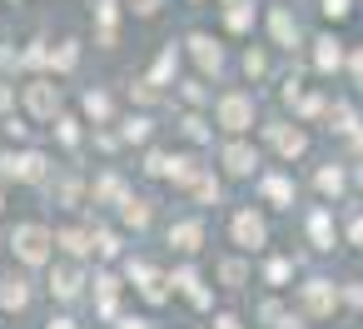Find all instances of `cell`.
<instances>
[{"label":"cell","mask_w":363,"mask_h":329,"mask_svg":"<svg viewBox=\"0 0 363 329\" xmlns=\"http://www.w3.org/2000/svg\"><path fill=\"white\" fill-rule=\"evenodd\" d=\"M209 120H214L219 135H254V125H264L259 120V95L249 85H224V90H214Z\"/></svg>","instance_id":"obj_1"},{"label":"cell","mask_w":363,"mask_h":329,"mask_svg":"<svg viewBox=\"0 0 363 329\" xmlns=\"http://www.w3.org/2000/svg\"><path fill=\"white\" fill-rule=\"evenodd\" d=\"M6 244H11V259L21 269H45L55 259V225H45V220H16L11 234H6Z\"/></svg>","instance_id":"obj_2"},{"label":"cell","mask_w":363,"mask_h":329,"mask_svg":"<svg viewBox=\"0 0 363 329\" xmlns=\"http://www.w3.org/2000/svg\"><path fill=\"white\" fill-rule=\"evenodd\" d=\"M55 155L40 145H6L0 150V185H50Z\"/></svg>","instance_id":"obj_3"},{"label":"cell","mask_w":363,"mask_h":329,"mask_svg":"<svg viewBox=\"0 0 363 329\" xmlns=\"http://www.w3.org/2000/svg\"><path fill=\"white\" fill-rule=\"evenodd\" d=\"M229 244L249 259H259L269 244H274V225H269V210L264 205H234L229 210Z\"/></svg>","instance_id":"obj_4"},{"label":"cell","mask_w":363,"mask_h":329,"mask_svg":"<svg viewBox=\"0 0 363 329\" xmlns=\"http://www.w3.org/2000/svg\"><path fill=\"white\" fill-rule=\"evenodd\" d=\"M179 50H184V60L194 65V75H204V80H224L229 65H234L224 36H214V31H189V36L179 41Z\"/></svg>","instance_id":"obj_5"},{"label":"cell","mask_w":363,"mask_h":329,"mask_svg":"<svg viewBox=\"0 0 363 329\" xmlns=\"http://www.w3.org/2000/svg\"><path fill=\"white\" fill-rule=\"evenodd\" d=\"M60 110H65V90L55 75H26L21 80V115L30 125H50Z\"/></svg>","instance_id":"obj_6"},{"label":"cell","mask_w":363,"mask_h":329,"mask_svg":"<svg viewBox=\"0 0 363 329\" xmlns=\"http://www.w3.org/2000/svg\"><path fill=\"white\" fill-rule=\"evenodd\" d=\"M259 135H264V155H274L279 165H294V160H303L308 155V130H303V120H289V115H274V120H264L259 125Z\"/></svg>","instance_id":"obj_7"},{"label":"cell","mask_w":363,"mask_h":329,"mask_svg":"<svg viewBox=\"0 0 363 329\" xmlns=\"http://www.w3.org/2000/svg\"><path fill=\"white\" fill-rule=\"evenodd\" d=\"M214 170L224 180H259L264 170V145H254V135H224L219 150H214Z\"/></svg>","instance_id":"obj_8"},{"label":"cell","mask_w":363,"mask_h":329,"mask_svg":"<svg viewBox=\"0 0 363 329\" xmlns=\"http://www.w3.org/2000/svg\"><path fill=\"white\" fill-rule=\"evenodd\" d=\"M264 45L269 50H284V55H294V50H303L308 45V36H303V21L294 16V6H284V0H274V6H264Z\"/></svg>","instance_id":"obj_9"},{"label":"cell","mask_w":363,"mask_h":329,"mask_svg":"<svg viewBox=\"0 0 363 329\" xmlns=\"http://www.w3.org/2000/svg\"><path fill=\"white\" fill-rule=\"evenodd\" d=\"M45 289H50V299L55 304H80L85 294H90V264H80V259H50L45 264Z\"/></svg>","instance_id":"obj_10"},{"label":"cell","mask_w":363,"mask_h":329,"mask_svg":"<svg viewBox=\"0 0 363 329\" xmlns=\"http://www.w3.org/2000/svg\"><path fill=\"white\" fill-rule=\"evenodd\" d=\"M294 309L303 314V319H333V309L343 304V284L338 279H328V274H308L303 284H294Z\"/></svg>","instance_id":"obj_11"},{"label":"cell","mask_w":363,"mask_h":329,"mask_svg":"<svg viewBox=\"0 0 363 329\" xmlns=\"http://www.w3.org/2000/svg\"><path fill=\"white\" fill-rule=\"evenodd\" d=\"M303 55H308V70H313L318 80H333V75H343V65H348V41H343L338 31H318V36H308Z\"/></svg>","instance_id":"obj_12"},{"label":"cell","mask_w":363,"mask_h":329,"mask_svg":"<svg viewBox=\"0 0 363 329\" xmlns=\"http://www.w3.org/2000/svg\"><path fill=\"white\" fill-rule=\"evenodd\" d=\"M254 195H259L264 210H294L298 205V180H294L289 165H274V170L264 165L259 180H254Z\"/></svg>","instance_id":"obj_13"},{"label":"cell","mask_w":363,"mask_h":329,"mask_svg":"<svg viewBox=\"0 0 363 329\" xmlns=\"http://www.w3.org/2000/svg\"><path fill=\"white\" fill-rule=\"evenodd\" d=\"M169 289H174L179 299H189L194 309L214 314V284L199 274V264H194V259H174V269H169Z\"/></svg>","instance_id":"obj_14"},{"label":"cell","mask_w":363,"mask_h":329,"mask_svg":"<svg viewBox=\"0 0 363 329\" xmlns=\"http://www.w3.org/2000/svg\"><path fill=\"white\" fill-rule=\"evenodd\" d=\"M204 239H209L204 215H179V220H169V230H164V244H169L174 259H199V254H204Z\"/></svg>","instance_id":"obj_15"},{"label":"cell","mask_w":363,"mask_h":329,"mask_svg":"<svg viewBox=\"0 0 363 329\" xmlns=\"http://www.w3.org/2000/svg\"><path fill=\"white\" fill-rule=\"evenodd\" d=\"M35 304V284H30V274L26 269H0V314H26Z\"/></svg>","instance_id":"obj_16"},{"label":"cell","mask_w":363,"mask_h":329,"mask_svg":"<svg viewBox=\"0 0 363 329\" xmlns=\"http://www.w3.org/2000/svg\"><path fill=\"white\" fill-rule=\"evenodd\" d=\"M214 11H219L224 36H249V31L259 26V16H264L259 0H214Z\"/></svg>","instance_id":"obj_17"},{"label":"cell","mask_w":363,"mask_h":329,"mask_svg":"<svg viewBox=\"0 0 363 329\" xmlns=\"http://www.w3.org/2000/svg\"><path fill=\"white\" fill-rule=\"evenodd\" d=\"M254 274H259V284H264V289L284 294V289L294 284V274H298V259H294V254H274V249H264V254H259V264H254Z\"/></svg>","instance_id":"obj_18"},{"label":"cell","mask_w":363,"mask_h":329,"mask_svg":"<svg viewBox=\"0 0 363 329\" xmlns=\"http://www.w3.org/2000/svg\"><path fill=\"white\" fill-rule=\"evenodd\" d=\"M90 130H100V125H115L120 120V105H115V95L105 90V85H90L85 95H80V110H75Z\"/></svg>","instance_id":"obj_19"},{"label":"cell","mask_w":363,"mask_h":329,"mask_svg":"<svg viewBox=\"0 0 363 329\" xmlns=\"http://www.w3.org/2000/svg\"><path fill=\"white\" fill-rule=\"evenodd\" d=\"M130 284H120V274L110 269V264H100L95 274H90V299H95V309L105 314V319H115L120 314V294H125Z\"/></svg>","instance_id":"obj_20"},{"label":"cell","mask_w":363,"mask_h":329,"mask_svg":"<svg viewBox=\"0 0 363 329\" xmlns=\"http://www.w3.org/2000/svg\"><path fill=\"white\" fill-rule=\"evenodd\" d=\"M303 234H308V244H313L318 254H328V249L338 244V220H333V205H313V210L303 215Z\"/></svg>","instance_id":"obj_21"},{"label":"cell","mask_w":363,"mask_h":329,"mask_svg":"<svg viewBox=\"0 0 363 329\" xmlns=\"http://www.w3.org/2000/svg\"><path fill=\"white\" fill-rule=\"evenodd\" d=\"M254 319H259L264 329H303V314H298L289 299H279L274 289H269V294L254 304Z\"/></svg>","instance_id":"obj_22"},{"label":"cell","mask_w":363,"mask_h":329,"mask_svg":"<svg viewBox=\"0 0 363 329\" xmlns=\"http://www.w3.org/2000/svg\"><path fill=\"white\" fill-rule=\"evenodd\" d=\"M55 254H60V259H80V264H90V259H95L90 225H55Z\"/></svg>","instance_id":"obj_23"},{"label":"cell","mask_w":363,"mask_h":329,"mask_svg":"<svg viewBox=\"0 0 363 329\" xmlns=\"http://www.w3.org/2000/svg\"><path fill=\"white\" fill-rule=\"evenodd\" d=\"M214 279H219V289H229V294H239V289H249L254 284V259L249 254H224V259H214Z\"/></svg>","instance_id":"obj_24"},{"label":"cell","mask_w":363,"mask_h":329,"mask_svg":"<svg viewBox=\"0 0 363 329\" xmlns=\"http://www.w3.org/2000/svg\"><path fill=\"white\" fill-rule=\"evenodd\" d=\"M348 190H353V185H348V165L328 160V165H318V170H313V195H318L323 205H338Z\"/></svg>","instance_id":"obj_25"},{"label":"cell","mask_w":363,"mask_h":329,"mask_svg":"<svg viewBox=\"0 0 363 329\" xmlns=\"http://www.w3.org/2000/svg\"><path fill=\"white\" fill-rule=\"evenodd\" d=\"M115 220H120L125 230L145 234V230L155 225V200H150V195H135V190H130V195H125V200L115 205Z\"/></svg>","instance_id":"obj_26"},{"label":"cell","mask_w":363,"mask_h":329,"mask_svg":"<svg viewBox=\"0 0 363 329\" xmlns=\"http://www.w3.org/2000/svg\"><path fill=\"white\" fill-rule=\"evenodd\" d=\"M80 55H85V45H80L75 36H65V41H50V60H45V75H55V80L75 75Z\"/></svg>","instance_id":"obj_27"},{"label":"cell","mask_w":363,"mask_h":329,"mask_svg":"<svg viewBox=\"0 0 363 329\" xmlns=\"http://www.w3.org/2000/svg\"><path fill=\"white\" fill-rule=\"evenodd\" d=\"M169 95H174L184 110H209V105H214V85H209L204 75H179Z\"/></svg>","instance_id":"obj_28"},{"label":"cell","mask_w":363,"mask_h":329,"mask_svg":"<svg viewBox=\"0 0 363 329\" xmlns=\"http://www.w3.org/2000/svg\"><path fill=\"white\" fill-rule=\"evenodd\" d=\"M194 205H224V175L214 170V165H199V175L189 180V190H184Z\"/></svg>","instance_id":"obj_29"},{"label":"cell","mask_w":363,"mask_h":329,"mask_svg":"<svg viewBox=\"0 0 363 329\" xmlns=\"http://www.w3.org/2000/svg\"><path fill=\"white\" fill-rule=\"evenodd\" d=\"M115 125H120V130H115L120 145H150V140H155V115H150V110H130V115H120Z\"/></svg>","instance_id":"obj_30"},{"label":"cell","mask_w":363,"mask_h":329,"mask_svg":"<svg viewBox=\"0 0 363 329\" xmlns=\"http://www.w3.org/2000/svg\"><path fill=\"white\" fill-rule=\"evenodd\" d=\"M179 140L184 145H214V120H209V110H179Z\"/></svg>","instance_id":"obj_31"},{"label":"cell","mask_w":363,"mask_h":329,"mask_svg":"<svg viewBox=\"0 0 363 329\" xmlns=\"http://www.w3.org/2000/svg\"><path fill=\"white\" fill-rule=\"evenodd\" d=\"M90 244H95V264L125 259V234H120L115 225H90Z\"/></svg>","instance_id":"obj_32"},{"label":"cell","mask_w":363,"mask_h":329,"mask_svg":"<svg viewBox=\"0 0 363 329\" xmlns=\"http://www.w3.org/2000/svg\"><path fill=\"white\" fill-rule=\"evenodd\" d=\"M50 135H55L60 150H80V145H85V120H80L75 110H60V115L50 120Z\"/></svg>","instance_id":"obj_33"},{"label":"cell","mask_w":363,"mask_h":329,"mask_svg":"<svg viewBox=\"0 0 363 329\" xmlns=\"http://www.w3.org/2000/svg\"><path fill=\"white\" fill-rule=\"evenodd\" d=\"M239 70H244V80L264 85V80L274 75V55H269V45H244V55H239Z\"/></svg>","instance_id":"obj_34"},{"label":"cell","mask_w":363,"mask_h":329,"mask_svg":"<svg viewBox=\"0 0 363 329\" xmlns=\"http://www.w3.org/2000/svg\"><path fill=\"white\" fill-rule=\"evenodd\" d=\"M125 195H130V185H125V175H115V170H100L95 185H90V200H95V205H110V210H115Z\"/></svg>","instance_id":"obj_35"},{"label":"cell","mask_w":363,"mask_h":329,"mask_svg":"<svg viewBox=\"0 0 363 329\" xmlns=\"http://www.w3.org/2000/svg\"><path fill=\"white\" fill-rule=\"evenodd\" d=\"M323 120H328V130H333V135H348V130L358 125V110H353L348 100H333V95H328V110H323Z\"/></svg>","instance_id":"obj_36"},{"label":"cell","mask_w":363,"mask_h":329,"mask_svg":"<svg viewBox=\"0 0 363 329\" xmlns=\"http://www.w3.org/2000/svg\"><path fill=\"white\" fill-rule=\"evenodd\" d=\"M0 135H6V145H35L30 135H35V125L21 115V110H11L6 120H0Z\"/></svg>","instance_id":"obj_37"},{"label":"cell","mask_w":363,"mask_h":329,"mask_svg":"<svg viewBox=\"0 0 363 329\" xmlns=\"http://www.w3.org/2000/svg\"><path fill=\"white\" fill-rule=\"evenodd\" d=\"M164 95H169V90H160V85H155L150 75H140V80H130V105H135V100H140V105H160Z\"/></svg>","instance_id":"obj_38"},{"label":"cell","mask_w":363,"mask_h":329,"mask_svg":"<svg viewBox=\"0 0 363 329\" xmlns=\"http://www.w3.org/2000/svg\"><path fill=\"white\" fill-rule=\"evenodd\" d=\"M318 16H323L328 26H343V21L353 16V0H318Z\"/></svg>","instance_id":"obj_39"},{"label":"cell","mask_w":363,"mask_h":329,"mask_svg":"<svg viewBox=\"0 0 363 329\" xmlns=\"http://www.w3.org/2000/svg\"><path fill=\"white\" fill-rule=\"evenodd\" d=\"M11 110H21V85L11 75H0V120H6Z\"/></svg>","instance_id":"obj_40"},{"label":"cell","mask_w":363,"mask_h":329,"mask_svg":"<svg viewBox=\"0 0 363 329\" xmlns=\"http://www.w3.org/2000/svg\"><path fill=\"white\" fill-rule=\"evenodd\" d=\"M343 75L363 90V41H358V45H348V65H343Z\"/></svg>","instance_id":"obj_41"},{"label":"cell","mask_w":363,"mask_h":329,"mask_svg":"<svg viewBox=\"0 0 363 329\" xmlns=\"http://www.w3.org/2000/svg\"><path fill=\"white\" fill-rule=\"evenodd\" d=\"M338 239H343V244H363V205H358V210H353V220L338 230Z\"/></svg>","instance_id":"obj_42"},{"label":"cell","mask_w":363,"mask_h":329,"mask_svg":"<svg viewBox=\"0 0 363 329\" xmlns=\"http://www.w3.org/2000/svg\"><path fill=\"white\" fill-rule=\"evenodd\" d=\"M209 329H244V314L239 309H214L209 314Z\"/></svg>","instance_id":"obj_43"},{"label":"cell","mask_w":363,"mask_h":329,"mask_svg":"<svg viewBox=\"0 0 363 329\" xmlns=\"http://www.w3.org/2000/svg\"><path fill=\"white\" fill-rule=\"evenodd\" d=\"M160 6H164V0H125V16H140V21H150V16H160Z\"/></svg>","instance_id":"obj_44"},{"label":"cell","mask_w":363,"mask_h":329,"mask_svg":"<svg viewBox=\"0 0 363 329\" xmlns=\"http://www.w3.org/2000/svg\"><path fill=\"white\" fill-rule=\"evenodd\" d=\"M115 329H150V314H115Z\"/></svg>","instance_id":"obj_45"},{"label":"cell","mask_w":363,"mask_h":329,"mask_svg":"<svg viewBox=\"0 0 363 329\" xmlns=\"http://www.w3.org/2000/svg\"><path fill=\"white\" fill-rule=\"evenodd\" d=\"M348 185H353V195L363 200V160H353V165H348Z\"/></svg>","instance_id":"obj_46"},{"label":"cell","mask_w":363,"mask_h":329,"mask_svg":"<svg viewBox=\"0 0 363 329\" xmlns=\"http://www.w3.org/2000/svg\"><path fill=\"white\" fill-rule=\"evenodd\" d=\"M45 329H80V324H75V319H70V314H55V319H50V324H45Z\"/></svg>","instance_id":"obj_47"},{"label":"cell","mask_w":363,"mask_h":329,"mask_svg":"<svg viewBox=\"0 0 363 329\" xmlns=\"http://www.w3.org/2000/svg\"><path fill=\"white\" fill-rule=\"evenodd\" d=\"M0 220H6V185H0Z\"/></svg>","instance_id":"obj_48"},{"label":"cell","mask_w":363,"mask_h":329,"mask_svg":"<svg viewBox=\"0 0 363 329\" xmlns=\"http://www.w3.org/2000/svg\"><path fill=\"white\" fill-rule=\"evenodd\" d=\"M6 6H21V0H6Z\"/></svg>","instance_id":"obj_49"}]
</instances>
